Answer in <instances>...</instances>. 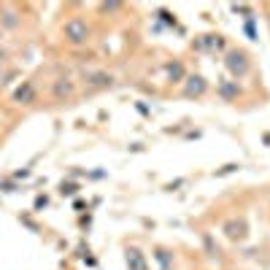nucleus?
I'll return each mask as SVG.
<instances>
[{
  "label": "nucleus",
  "instance_id": "f257e3e1",
  "mask_svg": "<svg viewBox=\"0 0 270 270\" xmlns=\"http://www.w3.org/2000/svg\"><path fill=\"white\" fill-rule=\"evenodd\" d=\"M227 68H230V73H235L238 79H243L248 70H252V62H248L246 51L233 49V51H227Z\"/></svg>",
  "mask_w": 270,
  "mask_h": 270
},
{
  "label": "nucleus",
  "instance_id": "f03ea898",
  "mask_svg": "<svg viewBox=\"0 0 270 270\" xmlns=\"http://www.w3.org/2000/svg\"><path fill=\"white\" fill-rule=\"evenodd\" d=\"M65 38L70 41V44H84V41L89 38V27L84 19H70V22H65Z\"/></svg>",
  "mask_w": 270,
  "mask_h": 270
},
{
  "label": "nucleus",
  "instance_id": "7ed1b4c3",
  "mask_svg": "<svg viewBox=\"0 0 270 270\" xmlns=\"http://www.w3.org/2000/svg\"><path fill=\"white\" fill-rule=\"evenodd\" d=\"M124 259H127V270H149L146 254H143L141 248H135V246H130L127 252H124Z\"/></svg>",
  "mask_w": 270,
  "mask_h": 270
},
{
  "label": "nucleus",
  "instance_id": "20e7f679",
  "mask_svg": "<svg viewBox=\"0 0 270 270\" xmlns=\"http://www.w3.org/2000/svg\"><path fill=\"white\" fill-rule=\"evenodd\" d=\"M205 89H208V81H205L203 76H197V73H195V76H189V79H186L184 95H186V98H200Z\"/></svg>",
  "mask_w": 270,
  "mask_h": 270
},
{
  "label": "nucleus",
  "instance_id": "39448f33",
  "mask_svg": "<svg viewBox=\"0 0 270 270\" xmlns=\"http://www.w3.org/2000/svg\"><path fill=\"white\" fill-rule=\"evenodd\" d=\"M248 233V227L243 219H230V222H224V235L230 238V241H243Z\"/></svg>",
  "mask_w": 270,
  "mask_h": 270
},
{
  "label": "nucleus",
  "instance_id": "423d86ee",
  "mask_svg": "<svg viewBox=\"0 0 270 270\" xmlns=\"http://www.w3.org/2000/svg\"><path fill=\"white\" fill-rule=\"evenodd\" d=\"M219 95H222L224 100L238 98V95H241V87H238V81H222V84H219Z\"/></svg>",
  "mask_w": 270,
  "mask_h": 270
},
{
  "label": "nucleus",
  "instance_id": "0eeeda50",
  "mask_svg": "<svg viewBox=\"0 0 270 270\" xmlns=\"http://www.w3.org/2000/svg\"><path fill=\"white\" fill-rule=\"evenodd\" d=\"M154 259L160 262L162 270H173V254L168 252V248H157V252H154Z\"/></svg>",
  "mask_w": 270,
  "mask_h": 270
},
{
  "label": "nucleus",
  "instance_id": "6e6552de",
  "mask_svg": "<svg viewBox=\"0 0 270 270\" xmlns=\"http://www.w3.org/2000/svg\"><path fill=\"white\" fill-rule=\"evenodd\" d=\"M33 84H30V81H25V87H19L16 92H14V100L16 103H30V100H33Z\"/></svg>",
  "mask_w": 270,
  "mask_h": 270
},
{
  "label": "nucleus",
  "instance_id": "1a4fd4ad",
  "mask_svg": "<svg viewBox=\"0 0 270 270\" xmlns=\"http://www.w3.org/2000/svg\"><path fill=\"white\" fill-rule=\"evenodd\" d=\"M54 95L57 98H62V95H73V81H68V79H60V84L54 87Z\"/></svg>",
  "mask_w": 270,
  "mask_h": 270
},
{
  "label": "nucleus",
  "instance_id": "9d476101",
  "mask_svg": "<svg viewBox=\"0 0 270 270\" xmlns=\"http://www.w3.org/2000/svg\"><path fill=\"white\" fill-rule=\"evenodd\" d=\"M165 70H168L170 81H179V79L184 76V65H181V62H173V65H168V68H165Z\"/></svg>",
  "mask_w": 270,
  "mask_h": 270
},
{
  "label": "nucleus",
  "instance_id": "9b49d317",
  "mask_svg": "<svg viewBox=\"0 0 270 270\" xmlns=\"http://www.w3.org/2000/svg\"><path fill=\"white\" fill-rule=\"evenodd\" d=\"M111 81H113V79H111L108 73H95V76H92V84H98V87H108Z\"/></svg>",
  "mask_w": 270,
  "mask_h": 270
},
{
  "label": "nucleus",
  "instance_id": "f8f14e48",
  "mask_svg": "<svg viewBox=\"0 0 270 270\" xmlns=\"http://www.w3.org/2000/svg\"><path fill=\"white\" fill-rule=\"evenodd\" d=\"M79 186L76 184H62V195H76Z\"/></svg>",
  "mask_w": 270,
  "mask_h": 270
}]
</instances>
